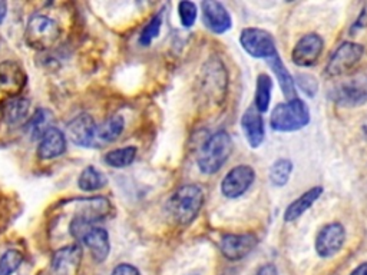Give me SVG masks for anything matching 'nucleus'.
<instances>
[{
	"instance_id": "f257e3e1",
	"label": "nucleus",
	"mask_w": 367,
	"mask_h": 275,
	"mask_svg": "<svg viewBox=\"0 0 367 275\" xmlns=\"http://www.w3.org/2000/svg\"><path fill=\"white\" fill-rule=\"evenodd\" d=\"M204 205V191L196 183H188L178 188L166 203L169 218L178 225L193 222Z\"/></svg>"
},
{
	"instance_id": "f03ea898",
	"label": "nucleus",
	"mask_w": 367,
	"mask_h": 275,
	"mask_svg": "<svg viewBox=\"0 0 367 275\" xmlns=\"http://www.w3.org/2000/svg\"><path fill=\"white\" fill-rule=\"evenodd\" d=\"M112 204L104 197L80 200L75 218H72L69 225L72 237L76 239H82V237L92 228V225L112 215Z\"/></svg>"
},
{
	"instance_id": "7ed1b4c3",
	"label": "nucleus",
	"mask_w": 367,
	"mask_h": 275,
	"mask_svg": "<svg viewBox=\"0 0 367 275\" xmlns=\"http://www.w3.org/2000/svg\"><path fill=\"white\" fill-rule=\"evenodd\" d=\"M233 152V139L228 132L213 134L201 146L198 153V168L206 175L217 173L228 161Z\"/></svg>"
},
{
	"instance_id": "20e7f679",
	"label": "nucleus",
	"mask_w": 367,
	"mask_h": 275,
	"mask_svg": "<svg viewBox=\"0 0 367 275\" xmlns=\"http://www.w3.org/2000/svg\"><path fill=\"white\" fill-rule=\"evenodd\" d=\"M310 122V109L299 98L275 107L270 117V126L277 132H296Z\"/></svg>"
},
{
	"instance_id": "39448f33",
	"label": "nucleus",
	"mask_w": 367,
	"mask_h": 275,
	"mask_svg": "<svg viewBox=\"0 0 367 275\" xmlns=\"http://www.w3.org/2000/svg\"><path fill=\"white\" fill-rule=\"evenodd\" d=\"M60 39V28L55 19L46 15H35L28 22L25 31V42L35 50H49L58 45Z\"/></svg>"
},
{
	"instance_id": "423d86ee",
	"label": "nucleus",
	"mask_w": 367,
	"mask_h": 275,
	"mask_svg": "<svg viewBox=\"0 0 367 275\" xmlns=\"http://www.w3.org/2000/svg\"><path fill=\"white\" fill-rule=\"evenodd\" d=\"M330 99L346 108H354L367 102V75H357L337 83L330 90Z\"/></svg>"
},
{
	"instance_id": "0eeeda50",
	"label": "nucleus",
	"mask_w": 367,
	"mask_h": 275,
	"mask_svg": "<svg viewBox=\"0 0 367 275\" xmlns=\"http://www.w3.org/2000/svg\"><path fill=\"white\" fill-rule=\"evenodd\" d=\"M240 43L243 49L254 59H271L277 55L274 38L270 32L258 28H247L241 32Z\"/></svg>"
},
{
	"instance_id": "6e6552de",
	"label": "nucleus",
	"mask_w": 367,
	"mask_h": 275,
	"mask_svg": "<svg viewBox=\"0 0 367 275\" xmlns=\"http://www.w3.org/2000/svg\"><path fill=\"white\" fill-rule=\"evenodd\" d=\"M363 53L364 48L360 43H341L330 56V60L326 66V75H329L330 77H337L349 73L353 68L358 65V62L363 58Z\"/></svg>"
},
{
	"instance_id": "1a4fd4ad",
	"label": "nucleus",
	"mask_w": 367,
	"mask_h": 275,
	"mask_svg": "<svg viewBox=\"0 0 367 275\" xmlns=\"http://www.w3.org/2000/svg\"><path fill=\"white\" fill-rule=\"evenodd\" d=\"M255 179V171L250 165H238L233 168L221 182V194L225 198L235 200L244 195Z\"/></svg>"
},
{
	"instance_id": "9d476101",
	"label": "nucleus",
	"mask_w": 367,
	"mask_h": 275,
	"mask_svg": "<svg viewBox=\"0 0 367 275\" xmlns=\"http://www.w3.org/2000/svg\"><path fill=\"white\" fill-rule=\"evenodd\" d=\"M83 251L78 244L66 245L58 249L49 265L48 275H78L82 264Z\"/></svg>"
},
{
	"instance_id": "9b49d317",
	"label": "nucleus",
	"mask_w": 367,
	"mask_h": 275,
	"mask_svg": "<svg viewBox=\"0 0 367 275\" xmlns=\"http://www.w3.org/2000/svg\"><path fill=\"white\" fill-rule=\"evenodd\" d=\"M346 242V230L340 222L324 225L316 235L314 248L319 257L330 258L336 255Z\"/></svg>"
},
{
	"instance_id": "f8f14e48",
	"label": "nucleus",
	"mask_w": 367,
	"mask_h": 275,
	"mask_svg": "<svg viewBox=\"0 0 367 275\" xmlns=\"http://www.w3.org/2000/svg\"><path fill=\"white\" fill-rule=\"evenodd\" d=\"M324 49V41L317 33H307L296 43L292 58L293 62L300 68L313 66L321 56Z\"/></svg>"
},
{
	"instance_id": "ddd939ff",
	"label": "nucleus",
	"mask_w": 367,
	"mask_h": 275,
	"mask_svg": "<svg viewBox=\"0 0 367 275\" xmlns=\"http://www.w3.org/2000/svg\"><path fill=\"white\" fill-rule=\"evenodd\" d=\"M257 244L258 238L254 234H227L220 241V249L225 258L238 261L247 257Z\"/></svg>"
},
{
	"instance_id": "4468645a",
	"label": "nucleus",
	"mask_w": 367,
	"mask_h": 275,
	"mask_svg": "<svg viewBox=\"0 0 367 275\" xmlns=\"http://www.w3.org/2000/svg\"><path fill=\"white\" fill-rule=\"evenodd\" d=\"M203 22L216 35L228 32L233 26V19L227 8L217 0H207L201 4Z\"/></svg>"
},
{
	"instance_id": "2eb2a0df",
	"label": "nucleus",
	"mask_w": 367,
	"mask_h": 275,
	"mask_svg": "<svg viewBox=\"0 0 367 275\" xmlns=\"http://www.w3.org/2000/svg\"><path fill=\"white\" fill-rule=\"evenodd\" d=\"M26 72L18 62L6 60L0 63V90H4L9 97H19L26 86Z\"/></svg>"
},
{
	"instance_id": "dca6fc26",
	"label": "nucleus",
	"mask_w": 367,
	"mask_h": 275,
	"mask_svg": "<svg viewBox=\"0 0 367 275\" xmlns=\"http://www.w3.org/2000/svg\"><path fill=\"white\" fill-rule=\"evenodd\" d=\"M68 136L76 146L89 148L97 138V125L94 118L87 114H80L68 124Z\"/></svg>"
},
{
	"instance_id": "f3484780",
	"label": "nucleus",
	"mask_w": 367,
	"mask_h": 275,
	"mask_svg": "<svg viewBox=\"0 0 367 275\" xmlns=\"http://www.w3.org/2000/svg\"><path fill=\"white\" fill-rule=\"evenodd\" d=\"M82 241L89 248L92 258L97 262H104L111 252L110 234L107 230L100 227H92L83 237Z\"/></svg>"
},
{
	"instance_id": "a211bd4d",
	"label": "nucleus",
	"mask_w": 367,
	"mask_h": 275,
	"mask_svg": "<svg viewBox=\"0 0 367 275\" xmlns=\"http://www.w3.org/2000/svg\"><path fill=\"white\" fill-rule=\"evenodd\" d=\"M241 128L251 148L255 149L262 145L265 138V128L262 117L255 108H250L244 112L241 118Z\"/></svg>"
},
{
	"instance_id": "6ab92c4d",
	"label": "nucleus",
	"mask_w": 367,
	"mask_h": 275,
	"mask_svg": "<svg viewBox=\"0 0 367 275\" xmlns=\"http://www.w3.org/2000/svg\"><path fill=\"white\" fill-rule=\"evenodd\" d=\"M66 152V136L60 129L50 128L42 138L38 146V158L50 161L62 156Z\"/></svg>"
},
{
	"instance_id": "aec40b11",
	"label": "nucleus",
	"mask_w": 367,
	"mask_h": 275,
	"mask_svg": "<svg viewBox=\"0 0 367 275\" xmlns=\"http://www.w3.org/2000/svg\"><path fill=\"white\" fill-rule=\"evenodd\" d=\"M323 188L321 187H313L309 191H306L300 198H297L294 203H292L286 212H284V221L286 222H293L297 221L302 215H304L313 204L321 197Z\"/></svg>"
},
{
	"instance_id": "412c9836",
	"label": "nucleus",
	"mask_w": 367,
	"mask_h": 275,
	"mask_svg": "<svg viewBox=\"0 0 367 275\" xmlns=\"http://www.w3.org/2000/svg\"><path fill=\"white\" fill-rule=\"evenodd\" d=\"M267 62H268L270 68L272 69L274 75L277 76V79H279V83H280V87H282V90H283L284 98H286L287 101L296 99L297 95H296V86H294L293 76L290 75L289 69L284 66V63H283V60L280 59L279 53L275 55V56H272L271 59H268Z\"/></svg>"
},
{
	"instance_id": "4be33fe9",
	"label": "nucleus",
	"mask_w": 367,
	"mask_h": 275,
	"mask_svg": "<svg viewBox=\"0 0 367 275\" xmlns=\"http://www.w3.org/2000/svg\"><path fill=\"white\" fill-rule=\"evenodd\" d=\"M108 178L95 166H86L79 178H78V187L83 193H97L107 187Z\"/></svg>"
},
{
	"instance_id": "5701e85b",
	"label": "nucleus",
	"mask_w": 367,
	"mask_h": 275,
	"mask_svg": "<svg viewBox=\"0 0 367 275\" xmlns=\"http://www.w3.org/2000/svg\"><path fill=\"white\" fill-rule=\"evenodd\" d=\"M31 109V104L28 99L16 97L12 98L11 101H8L4 108H2V115L4 119L8 125L14 126V125H19L21 122H23L29 114Z\"/></svg>"
},
{
	"instance_id": "b1692460",
	"label": "nucleus",
	"mask_w": 367,
	"mask_h": 275,
	"mask_svg": "<svg viewBox=\"0 0 367 275\" xmlns=\"http://www.w3.org/2000/svg\"><path fill=\"white\" fill-rule=\"evenodd\" d=\"M125 129V119L121 115H114L97 126V138L102 142L117 141Z\"/></svg>"
},
{
	"instance_id": "393cba45",
	"label": "nucleus",
	"mask_w": 367,
	"mask_h": 275,
	"mask_svg": "<svg viewBox=\"0 0 367 275\" xmlns=\"http://www.w3.org/2000/svg\"><path fill=\"white\" fill-rule=\"evenodd\" d=\"M271 90H272V80L268 75L261 73L257 77V83H255V109L260 114H264L268 111L270 108V102H271Z\"/></svg>"
},
{
	"instance_id": "a878e982",
	"label": "nucleus",
	"mask_w": 367,
	"mask_h": 275,
	"mask_svg": "<svg viewBox=\"0 0 367 275\" xmlns=\"http://www.w3.org/2000/svg\"><path fill=\"white\" fill-rule=\"evenodd\" d=\"M138 149L137 146H124L105 153L104 161L111 168H127L137 158Z\"/></svg>"
},
{
	"instance_id": "bb28decb",
	"label": "nucleus",
	"mask_w": 367,
	"mask_h": 275,
	"mask_svg": "<svg viewBox=\"0 0 367 275\" xmlns=\"http://www.w3.org/2000/svg\"><path fill=\"white\" fill-rule=\"evenodd\" d=\"M293 162L290 159H279L275 161L270 168V182L274 187H284L290 180V176L293 173Z\"/></svg>"
},
{
	"instance_id": "cd10ccee",
	"label": "nucleus",
	"mask_w": 367,
	"mask_h": 275,
	"mask_svg": "<svg viewBox=\"0 0 367 275\" xmlns=\"http://www.w3.org/2000/svg\"><path fill=\"white\" fill-rule=\"evenodd\" d=\"M52 114L46 109H38L28 124L32 139H41L52 126Z\"/></svg>"
},
{
	"instance_id": "c85d7f7f",
	"label": "nucleus",
	"mask_w": 367,
	"mask_h": 275,
	"mask_svg": "<svg viewBox=\"0 0 367 275\" xmlns=\"http://www.w3.org/2000/svg\"><path fill=\"white\" fill-rule=\"evenodd\" d=\"M23 264V255L16 249L6 251L0 258V275H15Z\"/></svg>"
},
{
	"instance_id": "c756f323",
	"label": "nucleus",
	"mask_w": 367,
	"mask_h": 275,
	"mask_svg": "<svg viewBox=\"0 0 367 275\" xmlns=\"http://www.w3.org/2000/svg\"><path fill=\"white\" fill-rule=\"evenodd\" d=\"M161 26H162V12L156 14L148 22V25L142 29V32L139 35V43L142 46H149L152 43V41L158 38V35L161 32Z\"/></svg>"
},
{
	"instance_id": "7c9ffc66",
	"label": "nucleus",
	"mask_w": 367,
	"mask_h": 275,
	"mask_svg": "<svg viewBox=\"0 0 367 275\" xmlns=\"http://www.w3.org/2000/svg\"><path fill=\"white\" fill-rule=\"evenodd\" d=\"M178 15H179V21L184 28H193L197 21V16H198L197 5L194 2H190V0H184V2H179L178 4Z\"/></svg>"
},
{
	"instance_id": "2f4dec72",
	"label": "nucleus",
	"mask_w": 367,
	"mask_h": 275,
	"mask_svg": "<svg viewBox=\"0 0 367 275\" xmlns=\"http://www.w3.org/2000/svg\"><path fill=\"white\" fill-rule=\"evenodd\" d=\"M299 86L302 90L306 92V95H309L310 98H313L317 94V89H319V83L317 79L313 75L309 73H300L296 77Z\"/></svg>"
},
{
	"instance_id": "473e14b6",
	"label": "nucleus",
	"mask_w": 367,
	"mask_h": 275,
	"mask_svg": "<svg viewBox=\"0 0 367 275\" xmlns=\"http://www.w3.org/2000/svg\"><path fill=\"white\" fill-rule=\"evenodd\" d=\"M112 275H141L139 269L131 264H119L114 268Z\"/></svg>"
},
{
	"instance_id": "72a5a7b5",
	"label": "nucleus",
	"mask_w": 367,
	"mask_h": 275,
	"mask_svg": "<svg viewBox=\"0 0 367 275\" xmlns=\"http://www.w3.org/2000/svg\"><path fill=\"white\" fill-rule=\"evenodd\" d=\"M255 275H279V271L272 264H265L257 271Z\"/></svg>"
},
{
	"instance_id": "f704fd0d",
	"label": "nucleus",
	"mask_w": 367,
	"mask_h": 275,
	"mask_svg": "<svg viewBox=\"0 0 367 275\" xmlns=\"http://www.w3.org/2000/svg\"><path fill=\"white\" fill-rule=\"evenodd\" d=\"M6 15H8V4L4 2V0H0V25L5 22Z\"/></svg>"
},
{
	"instance_id": "c9c22d12",
	"label": "nucleus",
	"mask_w": 367,
	"mask_h": 275,
	"mask_svg": "<svg viewBox=\"0 0 367 275\" xmlns=\"http://www.w3.org/2000/svg\"><path fill=\"white\" fill-rule=\"evenodd\" d=\"M350 275H367V262L360 264L356 269H353V272Z\"/></svg>"
},
{
	"instance_id": "e433bc0d",
	"label": "nucleus",
	"mask_w": 367,
	"mask_h": 275,
	"mask_svg": "<svg viewBox=\"0 0 367 275\" xmlns=\"http://www.w3.org/2000/svg\"><path fill=\"white\" fill-rule=\"evenodd\" d=\"M364 132H366V135H367V121H366V124H364Z\"/></svg>"
}]
</instances>
